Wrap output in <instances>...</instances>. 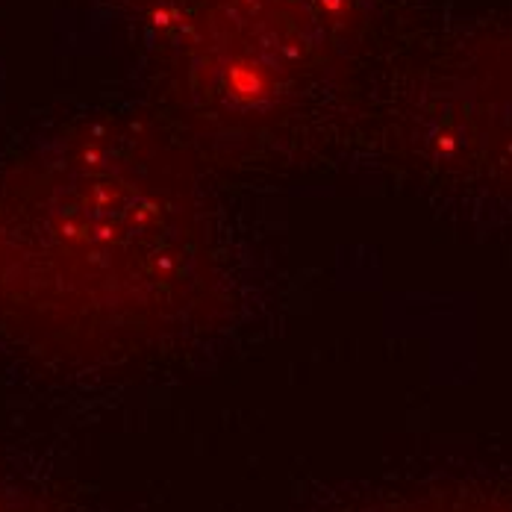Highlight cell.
<instances>
[{
	"mask_svg": "<svg viewBox=\"0 0 512 512\" xmlns=\"http://www.w3.org/2000/svg\"><path fill=\"white\" fill-rule=\"evenodd\" d=\"M212 280L186 183L130 136L74 133L0 177V327L118 351L189 321Z\"/></svg>",
	"mask_w": 512,
	"mask_h": 512,
	"instance_id": "1",
	"label": "cell"
},
{
	"mask_svg": "<svg viewBox=\"0 0 512 512\" xmlns=\"http://www.w3.org/2000/svg\"><path fill=\"white\" fill-rule=\"evenodd\" d=\"M398 512H512V492H442Z\"/></svg>",
	"mask_w": 512,
	"mask_h": 512,
	"instance_id": "2",
	"label": "cell"
}]
</instances>
